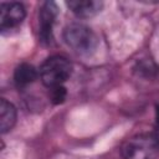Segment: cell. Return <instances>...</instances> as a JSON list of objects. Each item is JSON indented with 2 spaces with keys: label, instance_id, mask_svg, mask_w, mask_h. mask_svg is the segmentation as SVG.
<instances>
[{
  "label": "cell",
  "instance_id": "cell-6",
  "mask_svg": "<svg viewBox=\"0 0 159 159\" xmlns=\"http://www.w3.org/2000/svg\"><path fill=\"white\" fill-rule=\"evenodd\" d=\"M67 7L78 17H92L97 15L102 6L103 2L98 0H71L66 2Z\"/></svg>",
  "mask_w": 159,
  "mask_h": 159
},
{
  "label": "cell",
  "instance_id": "cell-4",
  "mask_svg": "<svg viewBox=\"0 0 159 159\" xmlns=\"http://www.w3.org/2000/svg\"><path fill=\"white\" fill-rule=\"evenodd\" d=\"M58 15V7L53 1H46L42 4L39 12V37L43 45L52 42V29Z\"/></svg>",
  "mask_w": 159,
  "mask_h": 159
},
{
  "label": "cell",
  "instance_id": "cell-9",
  "mask_svg": "<svg viewBox=\"0 0 159 159\" xmlns=\"http://www.w3.org/2000/svg\"><path fill=\"white\" fill-rule=\"evenodd\" d=\"M48 89H50V99L53 104H60L66 99L67 92L63 86H57V87H52Z\"/></svg>",
  "mask_w": 159,
  "mask_h": 159
},
{
  "label": "cell",
  "instance_id": "cell-8",
  "mask_svg": "<svg viewBox=\"0 0 159 159\" xmlns=\"http://www.w3.org/2000/svg\"><path fill=\"white\" fill-rule=\"evenodd\" d=\"M16 122V108L12 103L1 98L0 101V132L2 134L12 129Z\"/></svg>",
  "mask_w": 159,
  "mask_h": 159
},
{
  "label": "cell",
  "instance_id": "cell-7",
  "mask_svg": "<svg viewBox=\"0 0 159 159\" xmlns=\"http://www.w3.org/2000/svg\"><path fill=\"white\" fill-rule=\"evenodd\" d=\"M37 71L36 68L30 63H21L15 68L14 72V83L16 88L24 89L29 84H31L37 78Z\"/></svg>",
  "mask_w": 159,
  "mask_h": 159
},
{
  "label": "cell",
  "instance_id": "cell-5",
  "mask_svg": "<svg viewBox=\"0 0 159 159\" xmlns=\"http://www.w3.org/2000/svg\"><path fill=\"white\" fill-rule=\"evenodd\" d=\"M26 16L25 6L21 2H1L0 4V29L2 32L16 29L21 25Z\"/></svg>",
  "mask_w": 159,
  "mask_h": 159
},
{
  "label": "cell",
  "instance_id": "cell-3",
  "mask_svg": "<svg viewBox=\"0 0 159 159\" xmlns=\"http://www.w3.org/2000/svg\"><path fill=\"white\" fill-rule=\"evenodd\" d=\"M72 73V63L63 56L56 55L48 57L40 67V78L42 83L48 87L62 86Z\"/></svg>",
  "mask_w": 159,
  "mask_h": 159
},
{
  "label": "cell",
  "instance_id": "cell-2",
  "mask_svg": "<svg viewBox=\"0 0 159 159\" xmlns=\"http://www.w3.org/2000/svg\"><path fill=\"white\" fill-rule=\"evenodd\" d=\"M65 42L78 55H91L98 46L97 35L86 25L71 24L63 30Z\"/></svg>",
  "mask_w": 159,
  "mask_h": 159
},
{
  "label": "cell",
  "instance_id": "cell-10",
  "mask_svg": "<svg viewBox=\"0 0 159 159\" xmlns=\"http://www.w3.org/2000/svg\"><path fill=\"white\" fill-rule=\"evenodd\" d=\"M155 120H157V125L159 128V106L157 107V111H155Z\"/></svg>",
  "mask_w": 159,
  "mask_h": 159
},
{
  "label": "cell",
  "instance_id": "cell-1",
  "mask_svg": "<svg viewBox=\"0 0 159 159\" xmlns=\"http://www.w3.org/2000/svg\"><path fill=\"white\" fill-rule=\"evenodd\" d=\"M123 159H158L159 139L155 133L138 134L128 139L122 147Z\"/></svg>",
  "mask_w": 159,
  "mask_h": 159
}]
</instances>
